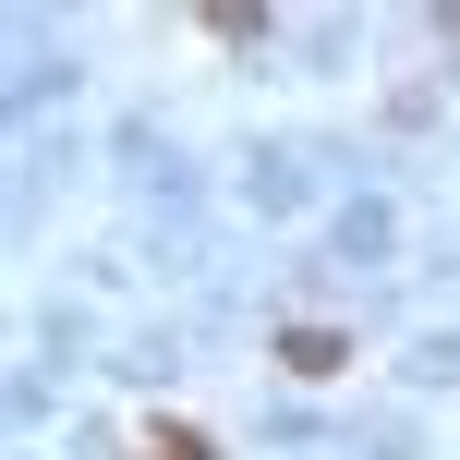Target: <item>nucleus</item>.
Returning <instances> with one entry per match:
<instances>
[{
    "mask_svg": "<svg viewBox=\"0 0 460 460\" xmlns=\"http://www.w3.org/2000/svg\"><path fill=\"white\" fill-rule=\"evenodd\" d=\"M291 376H340V327H291Z\"/></svg>",
    "mask_w": 460,
    "mask_h": 460,
    "instance_id": "1",
    "label": "nucleus"
},
{
    "mask_svg": "<svg viewBox=\"0 0 460 460\" xmlns=\"http://www.w3.org/2000/svg\"><path fill=\"white\" fill-rule=\"evenodd\" d=\"M146 460H207V437H194V424H158V437H146Z\"/></svg>",
    "mask_w": 460,
    "mask_h": 460,
    "instance_id": "2",
    "label": "nucleus"
}]
</instances>
